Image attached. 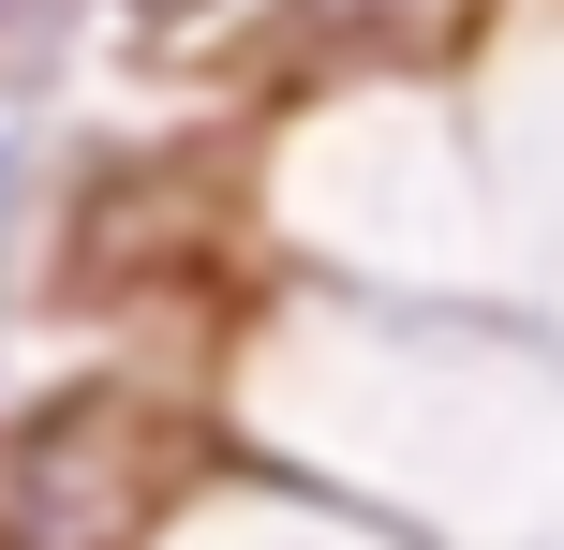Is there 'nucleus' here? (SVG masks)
<instances>
[{
	"instance_id": "nucleus-1",
	"label": "nucleus",
	"mask_w": 564,
	"mask_h": 550,
	"mask_svg": "<svg viewBox=\"0 0 564 550\" xmlns=\"http://www.w3.org/2000/svg\"><path fill=\"white\" fill-rule=\"evenodd\" d=\"M178 492V432L119 387H59L0 446V550H134Z\"/></svg>"
},
{
	"instance_id": "nucleus-2",
	"label": "nucleus",
	"mask_w": 564,
	"mask_h": 550,
	"mask_svg": "<svg viewBox=\"0 0 564 550\" xmlns=\"http://www.w3.org/2000/svg\"><path fill=\"white\" fill-rule=\"evenodd\" d=\"M178 15H194V0H178Z\"/></svg>"
}]
</instances>
